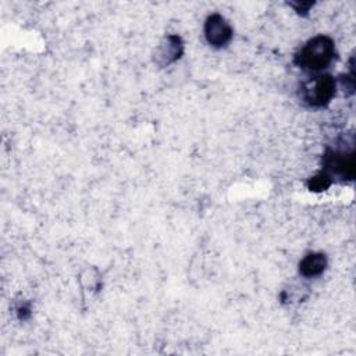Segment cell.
Wrapping results in <instances>:
<instances>
[{
	"label": "cell",
	"instance_id": "1",
	"mask_svg": "<svg viewBox=\"0 0 356 356\" xmlns=\"http://www.w3.org/2000/svg\"><path fill=\"white\" fill-rule=\"evenodd\" d=\"M335 46L331 38L317 35L309 39L295 54V64L305 71L320 72L334 60Z\"/></svg>",
	"mask_w": 356,
	"mask_h": 356
},
{
	"label": "cell",
	"instance_id": "2",
	"mask_svg": "<svg viewBox=\"0 0 356 356\" xmlns=\"http://www.w3.org/2000/svg\"><path fill=\"white\" fill-rule=\"evenodd\" d=\"M337 82L328 74H316L302 82L300 85V100L309 107H324L335 96Z\"/></svg>",
	"mask_w": 356,
	"mask_h": 356
},
{
	"label": "cell",
	"instance_id": "3",
	"mask_svg": "<svg viewBox=\"0 0 356 356\" xmlns=\"http://www.w3.org/2000/svg\"><path fill=\"white\" fill-rule=\"evenodd\" d=\"M323 172L330 178L353 179L355 177V156L352 150L328 149L323 156Z\"/></svg>",
	"mask_w": 356,
	"mask_h": 356
},
{
	"label": "cell",
	"instance_id": "4",
	"mask_svg": "<svg viewBox=\"0 0 356 356\" xmlns=\"http://www.w3.org/2000/svg\"><path fill=\"white\" fill-rule=\"evenodd\" d=\"M232 33V26L221 14L213 13L206 18L203 25V35L210 46L216 49L224 47L231 42Z\"/></svg>",
	"mask_w": 356,
	"mask_h": 356
},
{
	"label": "cell",
	"instance_id": "5",
	"mask_svg": "<svg viewBox=\"0 0 356 356\" xmlns=\"http://www.w3.org/2000/svg\"><path fill=\"white\" fill-rule=\"evenodd\" d=\"M184 51L182 40L178 35H167L154 50V61L160 67L175 63Z\"/></svg>",
	"mask_w": 356,
	"mask_h": 356
},
{
	"label": "cell",
	"instance_id": "6",
	"mask_svg": "<svg viewBox=\"0 0 356 356\" xmlns=\"http://www.w3.org/2000/svg\"><path fill=\"white\" fill-rule=\"evenodd\" d=\"M327 267V257L324 253L313 252L306 254L299 263V273L305 278H316L324 273Z\"/></svg>",
	"mask_w": 356,
	"mask_h": 356
},
{
	"label": "cell",
	"instance_id": "7",
	"mask_svg": "<svg viewBox=\"0 0 356 356\" xmlns=\"http://www.w3.org/2000/svg\"><path fill=\"white\" fill-rule=\"evenodd\" d=\"M81 284L88 291H95L100 284V275L95 268H88L81 274Z\"/></svg>",
	"mask_w": 356,
	"mask_h": 356
}]
</instances>
